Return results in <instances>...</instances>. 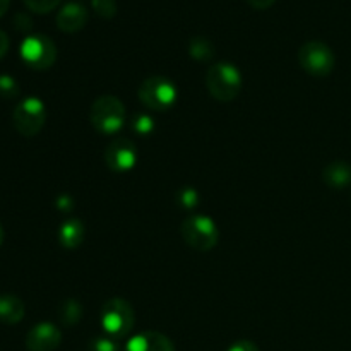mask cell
Masks as SVG:
<instances>
[{
  "instance_id": "obj_27",
  "label": "cell",
  "mask_w": 351,
  "mask_h": 351,
  "mask_svg": "<svg viewBox=\"0 0 351 351\" xmlns=\"http://www.w3.org/2000/svg\"><path fill=\"white\" fill-rule=\"evenodd\" d=\"M9 5H10V0H0V17L7 12Z\"/></svg>"
},
{
  "instance_id": "obj_15",
  "label": "cell",
  "mask_w": 351,
  "mask_h": 351,
  "mask_svg": "<svg viewBox=\"0 0 351 351\" xmlns=\"http://www.w3.org/2000/svg\"><path fill=\"white\" fill-rule=\"evenodd\" d=\"M58 240L65 249H75L84 240V225L79 219H67L58 230Z\"/></svg>"
},
{
  "instance_id": "obj_25",
  "label": "cell",
  "mask_w": 351,
  "mask_h": 351,
  "mask_svg": "<svg viewBox=\"0 0 351 351\" xmlns=\"http://www.w3.org/2000/svg\"><path fill=\"white\" fill-rule=\"evenodd\" d=\"M247 2H249L254 9L266 10V9H269L271 5H274V3H276V0H247Z\"/></svg>"
},
{
  "instance_id": "obj_16",
  "label": "cell",
  "mask_w": 351,
  "mask_h": 351,
  "mask_svg": "<svg viewBox=\"0 0 351 351\" xmlns=\"http://www.w3.org/2000/svg\"><path fill=\"white\" fill-rule=\"evenodd\" d=\"M58 314H60V319L64 324L74 326L81 321L82 307L79 302L74 300V298H69V300H65L64 304H62L60 312H58Z\"/></svg>"
},
{
  "instance_id": "obj_14",
  "label": "cell",
  "mask_w": 351,
  "mask_h": 351,
  "mask_svg": "<svg viewBox=\"0 0 351 351\" xmlns=\"http://www.w3.org/2000/svg\"><path fill=\"white\" fill-rule=\"evenodd\" d=\"M24 304L16 295H0V322L7 326H14L23 321Z\"/></svg>"
},
{
  "instance_id": "obj_21",
  "label": "cell",
  "mask_w": 351,
  "mask_h": 351,
  "mask_svg": "<svg viewBox=\"0 0 351 351\" xmlns=\"http://www.w3.org/2000/svg\"><path fill=\"white\" fill-rule=\"evenodd\" d=\"M177 201H178V204L182 206V208L192 209V208H195V206H197L199 195H197V192H195V189L185 187V189H182V191H178Z\"/></svg>"
},
{
  "instance_id": "obj_19",
  "label": "cell",
  "mask_w": 351,
  "mask_h": 351,
  "mask_svg": "<svg viewBox=\"0 0 351 351\" xmlns=\"http://www.w3.org/2000/svg\"><path fill=\"white\" fill-rule=\"evenodd\" d=\"M19 95V84L12 75L0 74V96L2 98H14Z\"/></svg>"
},
{
  "instance_id": "obj_1",
  "label": "cell",
  "mask_w": 351,
  "mask_h": 351,
  "mask_svg": "<svg viewBox=\"0 0 351 351\" xmlns=\"http://www.w3.org/2000/svg\"><path fill=\"white\" fill-rule=\"evenodd\" d=\"M206 86L211 96L218 101H232L242 89V74L228 62H219L206 72Z\"/></svg>"
},
{
  "instance_id": "obj_10",
  "label": "cell",
  "mask_w": 351,
  "mask_h": 351,
  "mask_svg": "<svg viewBox=\"0 0 351 351\" xmlns=\"http://www.w3.org/2000/svg\"><path fill=\"white\" fill-rule=\"evenodd\" d=\"M62 343V332L51 322H40L26 335L27 351H55Z\"/></svg>"
},
{
  "instance_id": "obj_7",
  "label": "cell",
  "mask_w": 351,
  "mask_h": 351,
  "mask_svg": "<svg viewBox=\"0 0 351 351\" xmlns=\"http://www.w3.org/2000/svg\"><path fill=\"white\" fill-rule=\"evenodd\" d=\"M298 62H300L302 69L314 77H326L335 69L336 58L331 47L314 40L302 45V48L298 50Z\"/></svg>"
},
{
  "instance_id": "obj_13",
  "label": "cell",
  "mask_w": 351,
  "mask_h": 351,
  "mask_svg": "<svg viewBox=\"0 0 351 351\" xmlns=\"http://www.w3.org/2000/svg\"><path fill=\"white\" fill-rule=\"evenodd\" d=\"M322 178L331 189H346L351 185V165L346 161H332L322 171Z\"/></svg>"
},
{
  "instance_id": "obj_4",
  "label": "cell",
  "mask_w": 351,
  "mask_h": 351,
  "mask_svg": "<svg viewBox=\"0 0 351 351\" xmlns=\"http://www.w3.org/2000/svg\"><path fill=\"white\" fill-rule=\"evenodd\" d=\"M180 233L185 243L199 252H208V250L215 249L219 240L218 226L213 221V218L204 215H194L184 219Z\"/></svg>"
},
{
  "instance_id": "obj_20",
  "label": "cell",
  "mask_w": 351,
  "mask_h": 351,
  "mask_svg": "<svg viewBox=\"0 0 351 351\" xmlns=\"http://www.w3.org/2000/svg\"><path fill=\"white\" fill-rule=\"evenodd\" d=\"M62 0H24L26 7L36 14H48L60 3Z\"/></svg>"
},
{
  "instance_id": "obj_17",
  "label": "cell",
  "mask_w": 351,
  "mask_h": 351,
  "mask_svg": "<svg viewBox=\"0 0 351 351\" xmlns=\"http://www.w3.org/2000/svg\"><path fill=\"white\" fill-rule=\"evenodd\" d=\"M189 53L195 60H209L213 53H215V48H213L211 41L206 40V38H194V40H191V45H189Z\"/></svg>"
},
{
  "instance_id": "obj_12",
  "label": "cell",
  "mask_w": 351,
  "mask_h": 351,
  "mask_svg": "<svg viewBox=\"0 0 351 351\" xmlns=\"http://www.w3.org/2000/svg\"><path fill=\"white\" fill-rule=\"evenodd\" d=\"M123 351H175V348L173 343L161 332L146 331L130 338Z\"/></svg>"
},
{
  "instance_id": "obj_22",
  "label": "cell",
  "mask_w": 351,
  "mask_h": 351,
  "mask_svg": "<svg viewBox=\"0 0 351 351\" xmlns=\"http://www.w3.org/2000/svg\"><path fill=\"white\" fill-rule=\"evenodd\" d=\"M91 351H123L117 339L110 338V336H101L91 341Z\"/></svg>"
},
{
  "instance_id": "obj_6",
  "label": "cell",
  "mask_w": 351,
  "mask_h": 351,
  "mask_svg": "<svg viewBox=\"0 0 351 351\" xmlns=\"http://www.w3.org/2000/svg\"><path fill=\"white\" fill-rule=\"evenodd\" d=\"M12 122L17 132L24 137H33L43 129L47 122V108L45 103L36 96L24 98L19 105L14 108Z\"/></svg>"
},
{
  "instance_id": "obj_2",
  "label": "cell",
  "mask_w": 351,
  "mask_h": 351,
  "mask_svg": "<svg viewBox=\"0 0 351 351\" xmlns=\"http://www.w3.org/2000/svg\"><path fill=\"white\" fill-rule=\"evenodd\" d=\"M93 127L103 136H115L125 123V106L115 96H99L89 113Z\"/></svg>"
},
{
  "instance_id": "obj_5",
  "label": "cell",
  "mask_w": 351,
  "mask_h": 351,
  "mask_svg": "<svg viewBox=\"0 0 351 351\" xmlns=\"http://www.w3.org/2000/svg\"><path fill=\"white\" fill-rule=\"evenodd\" d=\"M19 53L27 67L34 69V71H47L55 64L57 47L45 34H29L21 43Z\"/></svg>"
},
{
  "instance_id": "obj_3",
  "label": "cell",
  "mask_w": 351,
  "mask_h": 351,
  "mask_svg": "<svg viewBox=\"0 0 351 351\" xmlns=\"http://www.w3.org/2000/svg\"><path fill=\"white\" fill-rule=\"evenodd\" d=\"M99 322L105 335L119 341L132 331L136 317L129 302L123 298H110L103 304Z\"/></svg>"
},
{
  "instance_id": "obj_23",
  "label": "cell",
  "mask_w": 351,
  "mask_h": 351,
  "mask_svg": "<svg viewBox=\"0 0 351 351\" xmlns=\"http://www.w3.org/2000/svg\"><path fill=\"white\" fill-rule=\"evenodd\" d=\"M153 119L147 115H137L136 119H134V123H132V129L136 130L137 134H141V136H147V134L153 132Z\"/></svg>"
},
{
  "instance_id": "obj_28",
  "label": "cell",
  "mask_w": 351,
  "mask_h": 351,
  "mask_svg": "<svg viewBox=\"0 0 351 351\" xmlns=\"http://www.w3.org/2000/svg\"><path fill=\"white\" fill-rule=\"evenodd\" d=\"M3 228H2V225H0V247H2V243H3Z\"/></svg>"
},
{
  "instance_id": "obj_9",
  "label": "cell",
  "mask_w": 351,
  "mask_h": 351,
  "mask_svg": "<svg viewBox=\"0 0 351 351\" xmlns=\"http://www.w3.org/2000/svg\"><path fill=\"white\" fill-rule=\"evenodd\" d=\"M105 163L115 173H125V171L132 170L137 163L136 144L132 141L125 139V137H119V139L112 141L106 146Z\"/></svg>"
},
{
  "instance_id": "obj_11",
  "label": "cell",
  "mask_w": 351,
  "mask_h": 351,
  "mask_svg": "<svg viewBox=\"0 0 351 351\" xmlns=\"http://www.w3.org/2000/svg\"><path fill=\"white\" fill-rule=\"evenodd\" d=\"M89 14L84 5L77 2L65 3L57 16L58 29L64 33H77L88 24Z\"/></svg>"
},
{
  "instance_id": "obj_24",
  "label": "cell",
  "mask_w": 351,
  "mask_h": 351,
  "mask_svg": "<svg viewBox=\"0 0 351 351\" xmlns=\"http://www.w3.org/2000/svg\"><path fill=\"white\" fill-rule=\"evenodd\" d=\"M228 351H259V348H257L252 341L240 339V341L233 343V345L228 348Z\"/></svg>"
},
{
  "instance_id": "obj_26",
  "label": "cell",
  "mask_w": 351,
  "mask_h": 351,
  "mask_svg": "<svg viewBox=\"0 0 351 351\" xmlns=\"http://www.w3.org/2000/svg\"><path fill=\"white\" fill-rule=\"evenodd\" d=\"M7 50H9V36L0 29V58L5 57Z\"/></svg>"
},
{
  "instance_id": "obj_18",
  "label": "cell",
  "mask_w": 351,
  "mask_h": 351,
  "mask_svg": "<svg viewBox=\"0 0 351 351\" xmlns=\"http://www.w3.org/2000/svg\"><path fill=\"white\" fill-rule=\"evenodd\" d=\"M93 9L101 19H112L117 14L115 0H93Z\"/></svg>"
},
{
  "instance_id": "obj_8",
  "label": "cell",
  "mask_w": 351,
  "mask_h": 351,
  "mask_svg": "<svg viewBox=\"0 0 351 351\" xmlns=\"http://www.w3.org/2000/svg\"><path fill=\"white\" fill-rule=\"evenodd\" d=\"M177 88L173 82L161 75L146 79L139 88V99L144 106L151 110H168L177 101Z\"/></svg>"
}]
</instances>
